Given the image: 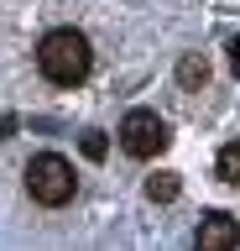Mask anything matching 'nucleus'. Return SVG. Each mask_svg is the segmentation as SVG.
<instances>
[{
    "label": "nucleus",
    "mask_w": 240,
    "mask_h": 251,
    "mask_svg": "<svg viewBox=\"0 0 240 251\" xmlns=\"http://www.w3.org/2000/svg\"><path fill=\"white\" fill-rule=\"evenodd\" d=\"M37 68H42V78H47V84L73 89V84H84V78H89V68H94V47H89V37H84V31L58 26V31H47V37L37 42Z\"/></svg>",
    "instance_id": "obj_1"
},
{
    "label": "nucleus",
    "mask_w": 240,
    "mask_h": 251,
    "mask_svg": "<svg viewBox=\"0 0 240 251\" xmlns=\"http://www.w3.org/2000/svg\"><path fill=\"white\" fill-rule=\"evenodd\" d=\"M73 188H79V178H73V162L58 152H37L32 162H26V194H32L37 204H47V209H63L68 199H73Z\"/></svg>",
    "instance_id": "obj_2"
},
{
    "label": "nucleus",
    "mask_w": 240,
    "mask_h": 251,
    "mask_svg": "<svg viewBox=\"0 0 240 251\" xmlns=\"http://www.w3.org/2000/svg\"><path fill=\"white\" fill-rule=\"evenodd\" d=\"M120 147H126L131 157H157L162 147H167V121H162L157 110H131L126 121H120Z\"/></svg>",
    "instance_id": "obj_3"
},
{
    "label": "nucleus",
    "mask_w": 240,
    "mask_h": 251,
    "mask_svg": "<svg viewBox=\"0 0 240 251\" xmlns=\"http://www.w3.org/2000/svg\"><path fill=\"white\" fill-rule=\"evenodd\" d=\"M198 251H235L240 246V220L224 215V209H209L204 220H198Z\"/></svg>",
    "instance_id": "obj_4"
},
{
    "label": "nucleus",
    "mask_w": 240,
    "mask_h": 251,
    "mask_svg": "<svg viewBox=\"0 0 240 251\" xmlns=\"http://www.w3.org/2000/svg\"><path fill=\"white\" fill-rule=\"evenodd\" d=\"M177 194H183L177 173H152V178H146V199H152V204H173Z\"/></svg>",
    "instance_id": "obj_5"
},
{
    "label": "nucleus",
    "mask_w": 240,
    "mask_h": 251,
    "mask_svg": "<svg viewBox=\"0 0 240 251\" xmlns=\"http://www.w3.org/2000/svg\"><path fill=\"white\" fill-rule=\"evenodd\" d=\"M214 173H219V183L240 188V141H230V147H219V157H214Z\"/></svg>",
    "instance_id": "obj_6"
},
{
    "label": "nucleus",
    "mask_w": 240,
    "mask_h": 251,
    "mask_svg": "<svg viewBox=\"0 0 240 251\" xmlns=\"http://www.w3.org/2000/svg\"><path fill=\"white\" fill-rule=\"evenodd\" d=\"M204 78H209V63L198 58V52H188V58L177 63V84H188V89H193V84H204Z\"/></svg>",
    "instance_id": "obj_7"
},
{
    "label": "nucleus",
    "mask_w": 240,
    "mask_h": 251,
    "mask_svg": "<svg viewBox=\"0 0 240 251\" xmlns=\"http://www.w3.org/2000/svg\"><path fill=\"white\" fill-rule=\"evenodd\" d=\"M84 157H89V162L105 157V131H84Z\"/></svg>",
    "instance_id": "obj_8"
},
{
    "label": "nucleus",
    "mask_w": 240,
    "mask_h": 251,
    "mask_svg": "<svg viewBox=\"0 0 240 251\" xmlns=\"http://www.w3.org/2000/svg\"><path fill=\"white\" fill-rule=\"evenodd\" d=\"M230 68H235V78H240V37L230 42Z\"/></svg>",
    "instance_id": "obj_9"
}]
</instances>
